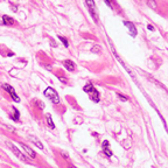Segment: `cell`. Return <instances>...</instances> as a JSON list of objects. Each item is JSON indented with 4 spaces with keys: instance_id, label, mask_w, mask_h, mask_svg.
Instances as JSON below:
<instances>
[{
    "instance_id": "1",
    "label": "cell",
    "mask_w": 168,
    "mask_h": 168,
    "mask_svg": "<svg viewBox=\"0 0 168 168\" xmlns=\"http://www.w3.org/2000/svg\"><path fill=\"white\" fill-rule=\"evenodd\" d=\"M45 96H46L52 103H54V104H58V103H60V97H58L57 92H56L53 88H47L46 90H45Z\"/></svg>"
},
{
    "instance_id": "2",
    "label": "cell",
    "mask_w": 168,
    "mask_h": 168,
    "mask_svg": "<svg viewBox=\"0 0 168 168\" xmlns=\"http://www.w3.org/2000/svg\"><path fill=\"white\" fill-rule=\"evenodd\" d=\"M85 4H87L88 10H89V12H90V14H91L92 19L96 21V22H98L99 14H98V10H97V7H96V4H95L93 1H90V0H88Z\"/></svg>"
},
{
    "instance_id": "3",
    "label": "cell",
    "mask_w": 168,
    "mask_h": 168,
    "mask_svg": "<svg viewBox=\"0 0 168 168\" xmlns=\"http://www.w3.org/2000/svg\"><path fill=\"white\" fill-rule=\"evenodd\" d=\"M6 146L8 147V148H11L12 153L15 155L17 158H19L21 161H23V162H27V158L23 155L22 153H21V151L20 150H18V147H15V146L13 145L12 143H10V141H6Z\"/></svg>"
},
{
    "instance_id": "4",
    "label": "cell",
    "mask_w": 168,
    "mask_h": 168,
    "mask_svg": "<svg viewBox=\"0 0 168 168\" xmlns=\"http://www.w3.org/2000/svg\"><path fill=\"white\" fill-rule=\"evenodd\" d=\"M1 87H2V89H5L6 91H7V92L11 95V97L13 98V100H14V102H18V103L20 102V98H19V96H18L17 92H15V90H14V89H13V88H12L11 85H8V84L4 83V84H2Z\"/></svg>"
},
{
    "instance_id": "5",
    "label": "cell",
    "mask_w": 168,
    "mask_h": 168,
    "mask_svg": "<svg viewBox=\"0 0 168 168\" xmlns=\"http://www.w3.org/2000/svg\"><path fill=\"white\" fill-rule=\"evenodd\" d=\"M20 146H21V148H22L23 151H25V153L28 155V158H30V159H35L36 158V154H35V152L30 148V147H28V146L26 145V144H23V143H20Z\"/></svg>"
},
{
    "instance_id": "6",
    "label": "cell",
    "mask_w": 168,
    "mask_h": 168,
    "mask_svg": "<svg viewBox=\"0 0 168 168\" xmlns=\"http://www.w3.org/2000/svg\"><path fill=\"white\" fill-rule=\"evenodd\" d=\"M124 25L127 27L128 33L131 34V36H132V37H135V36H137V28H135L134 23L130 22V21H124Z\"/></svg>"
},
{
    "instance_id": "7",
    "label": "cell",
    "mask_w": 168,
    "mask_h": 168,
    "mask_svg": "<svg viewBox=\"0 0 168 168\" xmlns=\"http://www.w3.org/2000/svg\"><path fill=\"white\" fill-rule=\"evenodd\" d=\"M103 152H104L105 155L109 158L113 155V153H112V151H111L110 147H109V141H107V140H104V141H103Z\"/></svg>"
},
{
    "instance_id": "8",
    "label": "cell",
    "mask_w": 168,
    "mask_h": 168,
    "mask_svg": "<svg viewBox=\"0 0 168 168\" xmlns=\"http://www.w3.org/2000/svg\"><path fill=\"white\" fill-rule=\"evenodd\" d=\"M28 139L34 144L39 150H43V145H42V143H41L40 140H39V138H36V137H34V135H28Z\"/></svg>"
},
{
    "instance_id": "9",
    "label": "cell",
    "mask_w": 168,
    "mask_h": 168,
    "mask_svg": "<svg viewBox=\"0 0 168 168\" xmlns=\"http://www.w3.org/2000/svg\"><path fill=\"white\" fill-rule=\"evenodd\" d=\"M62 64L65 67V69L69 70V71H74V70H75V63H74L72 61H70V60H64V61H62Z\"/></svg>"
},
{
    "instance_id": "10",
    "label": "cell",
    "mask_w": 168,
    "mask_h": 168,
    "mask_svg": "<svg viewBox=\"0 0 168 168\" xmlns=\"http://www.w3.org/2000/svg\"><path fill=\"white\" fill-rule=\"evenodd\" d=\"M88 95L90 96L91 100H93L95 103H98V102H99V93H98V91H97V90L95 89V88H93L92 90H91L90 92L88 93Z\"/></svg>"
},
{
    "instance_id": "11",
    "label": "cell",
    "mask_w": 168,
    "mask_h": 168,
    "mask_svg": "<svg viewBox=\"0 0 168 168\" xmlns=\"http://www.w3.org/2000/svg\"><path fill=\"white\" fill-rule=\"evenodd\" d=\"M45 118H46V124H47V125L52 128V130H54V128H55V125H54V122H53L50 113H47L46 116H45Z\"/></svg>"
},
{
    "instance_id": "12",
    "label": "cell",
    "mask_w": 168,
    "mask_h": 168,
    "mask_svg": "<svg viewBox=\"0 0 168 168\" xmlns=\"http://www.w3.org/2000/svg\"><path fill=\"white\" fill-rule=\"evenodd\" d=\"M2 22H4V25L12 26V25L14 23V20H13L11 17H8V15H4V17H2Z\"/></svg>"
},
{
    "instance_id": "13",
    "label": "cell",
    "mask_w": 168,
    "mask_h": 168,
    "mask_svg": "<svg viewBox=\"0 0 168 168\" xmlns=\"http://www.w3.org/2000/svg\"><path fill=\"white\" fill-rule=\"evenodd\" d=\"M12 110H13V112H14V115H12L11 119H13L14 122H19V119H20V113H19V111L15 109V107H12Z\"/></svg>"
},
{
    "instance_id": "14",
    "label": "cell",
    "mask_w": 168,
    "mask_h": 168,
    "mask_svg": "<svg viewBox=\"0 0 168 168\" xmlns=\"http://www.w3.org/2000/svg\"><path fill=\"white\" fill-rule=\"evenodd\" d=\"M93 89V84H91V83H88L87 85H84V88H83V90H84V92L89 93L91 90Z\"/></svg>"
},
{
    "instance_id": "15",
    "label": "cell",
    "mask_w": 168,
    "mask_h": 168,
    "mask_svg": "<svg viewBox=\"0 0 168 168\" xmlns=\"http://www.w3.org/2000/svg\"><path fill=\"white\" fill-rule=\"evenodd\" d=\"M58 40H60L61 42H62V43H63L64 47H68V46H69V43H68V40H67V39H65L64 36H58Z\"/></svg>"
},
{
    "instance_id": "16",
    "label": "cell",
    "mask_w": 168,
    "mask_h": 168,
    "mask_svg": "<svg viewBox=\"0 0 168 168\" xmlns=\"http://www.w3.org/2000/svg\"><path fill=\"white\" fill-rule=\"evenodd\" d=\"M130 147H131V140L126 139L125 140V143H124V148H125V150H128Z\"/></svg>"
},
{
    "instance_id": "17",
    "label": "cell",
    "mask_w": 168,
    "mask_h": 168,
    "mask_svg": "<svg viewBox=\"0 0 168 168\" xmlns=\"http://www.w3.org/2000/svg\"><path fill=\"white\" fill-rule=\"evenodd\" d=\"M147 5L151 6L153 10H155V8H157V4H155L154 1H147Z\"/></svg>"
},
{
    "instance_id": "18",
    "label": "cell",
    "mask_w": 168,
    "mask_h": 168,
    "mask_svg": "<svg viewBox=\"0 0 168 168\" xmlns=\"http://www.w3.org/2000/svg\"><path fill=\"white\" fill-rule=\"evenodd\" d=\"M91 50H92L93 53H99V52H100V47H99V46H95L92 49H91Z\"/></svg>"
},
{
    "instance_id": "19",
    "label": "cell",
    "mask_w": 168,
    "mask_h": 168,
    "mask_svg": "<svg viewBox=\"0 0 168 168\" xmlns=\"http://www.w3.org/2000/svg\"><path fill=\"white\" fill-rule=\"evenodd\" d=\"M57 77H58V80L62 82V83H67V78H64V77H62L61 75H57Z\"/></svg>"
},
{
    "instance_id": "20",
    "label": "cell",
    "mask_w": 168,
    "mask_h": 168,
    "mask_svg": "<svg viewBox=\"0 0 168 168\" xmlns=\"http://www.w3.org/2000/svg\"><path fill=\"white\" fill-rule=\"evenodd\" d=\"M118 97L122 99V100H124V102H127V98H126L125 96H123L122 93H118Z\"/></svg>"
},
{
    "instance_id": "21",
    "label": "cell",
    "mask_w": 168,
    "mask_h": 168,
    "mask_svg": "<svg viewBox=\"0 0 168 168\" xmlns=\"http://www.w3.org/2000/svg\"><path fill=\"white\" fill-rule=\"evenodd\" d=\"M10 6L12 7V11L17 12V10H18V6L17 5H14V4H12V2H11V4H10Z\"/></svg>"
},
{
    "instance_id": "22",
    "label": "cell",
    "mask_w": 168,
    "mask_h": 168,
    "mask_svg": "<svg viewBox=\"0 0 168 168\" xmlns=\"http://www.w3.org/2000/svg\"><path fill=\"white\" fill-rule=\"evenodd\" d=\"M7 128H8V130H11V132H13V133L15 132V128L13 127V126H10V125H7Z\"/></svg>"
},
{
    "instance_id": "23",
    "label": "cell",
    "mask_w": 168,
    "mask_h": 168,
    "mask_svg": "<svg viewBox=\"0 0 168 168\" xmlns=\"http://www.w3.org/2000/svg\"><path fill=\"white\" fill-rule=\"evenodd\" d=\"M147 27H148V29H151V30H154V28H153V26H151V25H148Z\"/></svg>"
},
{
    "instance_id": "24",
    "label": "cell",
    "mask_w": 168,
    "mask_h": 168,
    "mask_svg": "<svg viewBox=\"0 0 168 168\" xmlns=\"http://www.w3.org/2000/svg\"><path fill=\"white\" fill-rule=\"evenodd\" d=\"M69 168H76V167H69Z\"/></svg>"
}]
</instances>
